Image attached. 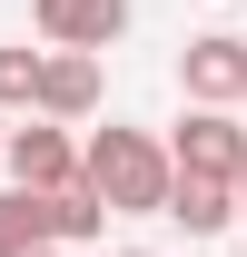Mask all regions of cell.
Here are the masks:
<instances>
[{"instance_id":"obj_1","label":"cell","mask_w":247,"mask_h":257,"mask_svg":"<svg viewBox=\"0 0 247 257\" xmlns=\"http://www.w3.org/2000/svg\"><path fill=\"white\" fill-rule=\"evenodd\" d=\"M79 188L109 208V218H158L168 208V149H158L149 128H89L79 139Z\"/></svg>"},{"instance_id":"obj_2","label":"cell","mask_w":247,"mask_h":257,"mask_svg":"<svg viewBox=\"0 0 247 257\" xmlns=\"http://www.w3.org/2000/svg\"><path fill=\"white\" fill-rule=\"evenodd\" d=\"M158 149H168V168H178V178H217V188H237L247 128H237V109H188L178 139H158Z\"/></svg>"},{"instance_id":"obj_3","label":"cell","mask_w":247,"mask_h":257,"mask_svg":"<svg viewBox=\"0 0 247 257\" xmlns=\"http://www.w3.org/2000/svg\"><path fill=\"white\" fill-rule=\"evenodd\" d=\"M0 168H10V188H30V198H60L79 188V139L50 119H20L10 139H0Z\"/></svg>"},{"instance_id":"obj_4","label":"cell","mask_w":247,"mask_h":257,"mask_svg":"<svg viewBox=\"0 0 247 257\" xmlns=\"http://www.w3.org/2000/svg\"><path fill=\"white\" fill-rule=\"evenodd\" d=\"M178 89H188V109H237L247 99V40L237 30H198L178 50Z\"/></svg>"},{"instance_id":"obj_5","label":"cell","mask_w":247,"mask_h":257,"mask_svg":"<svg viewBox=\"0 0 247 257\" xmlns=\"http://www.w3.org/2000/svg\"><path fill=\"white\" fill-rule=\"evenodd\" d=\"M30 30H40V50H79V60H99V50H119L129 0H30Z\"/></svg>"},{"instance_id":"obj_6","label":"cell","mask_w":247,"mask_h":257,"mask_svg":"<svg viewBox=\"0 0 247 257\" xmlns=\"http://www.w3.org/2000/svg\"><path fill=\"white\" fill-rule=\"evenodd\" d=\"M30 119H50V128L99 119V60H79V50H40V99H30Z\"/></svg>"},{"instance_id":"obj_7","label":"cell","mask_w":247,"mask_h":257,"mask_svg":"<svg viewBox=\"0 0 247 257\" xmlns=\"http://www.w3.org/2000/svg\"><path fill=\"white\" fill-rule=\"evenodd\" d=\"M158 218H178L188 237H227V227H237V198L217 188V178H178V168H168V208H158Z\"/></svg>"},{"instance_id":"obj_8","label":"cell","mask_w":247,"mask_h":257,"mask_svg":"<svg viewBox=\"0 0 247 257\" xmlns=\"http://www.w3.org/2000/svg\"><path fill=\"white\" fill-rule=\"evenodd\" d=\"M30 247H50V198L0 188V257H30Z\"/></svg>"},{"instance_id":"obj_9","label":"cell","mask_w":247,"mask_h":257,"mask_svg":"<svg viewBox=\"0 0 247 257\" xmlns=\"http://www.w3.org/2000/svg\"><path fill=\"white\" fill-rule=\"evenodd\" d=\"M99 227H109V208H99V198L89 188H60V198H50V247H89V237H99Z\"/></svg>"},{"instance_id":"obj_10","label":"cell","mask_w":247,"mask_h":257,"mask_svg":"<svg viewBox=\"0 0 247 257\" xmlns=\"http://www.w3.org/2000/svg\"><path fill=\"white\" fill-rule=\"evenodd\" d=\"M30 99H40V50H20V40H10V50H0V119H10V109L30 119Z\"/></svg>"},{"instance_id":"obj_11","label":"cell","mask_w":247,"mask_h":257,"mask_svg":"<svg viewBox=\"0 0 247 257\" xmlns=\"http://www.w3.org/2000/svg\"><path fill=\"white\" fill-rule=\"evenodd\" d=\"M227 198H237V227H247V168H237V188H227Z\"/></svg>"},{"instance_id":"obj_12","label":"cell","mask_w":247,"mask_h":257,"mask_svg":"<svg viewBox=\"0 0 247 257\" xmlns=\"http://www.w3.org/2000/svg\"><path fill=\"white\" fill-rule=\"evenodd\" d=\"M109 257H158V247H109Z\"/></svg>"},{"instance_id":"obj_13","label":"cell","mask_w":247,"mask_h":257,"mask_svg":"<svg viewBox=\"0 0 247 257\" xmlns=\"http://www.w3.org/2000/svg\"><path fill=\"white\" fill-rule=\"evenodd\" d=\"M30 257H60V247H30Z\"/></svg>"},{"instance_id":"obj_14","label":"cell","mask_w":247,"mask_h":257,"mask_svg":"<svg viewBox=\"0 0 247 257\" xmlns=\"http://www.w3.org/2000/svg\"><path fill=\"white\" fill-rule=\"evenodd\" d=\"M0 139H10V119H0Z\"/></svg>"}]
</instances>
